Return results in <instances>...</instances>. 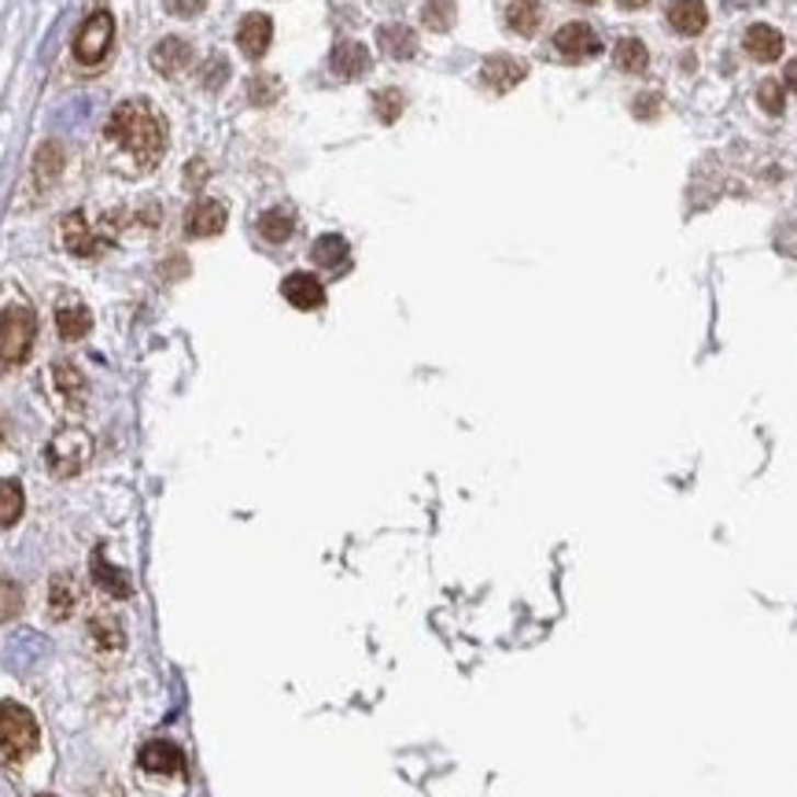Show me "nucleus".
I'll list each match as a JSON object with an SVG mask.
<instances>
[{"instance_id":"nucleus-1","label":"nucleus","mask_w":797,"mask_h":797,"mask_svg":"<svg viewBox=\"0 0 797 797\" xmlns=\"http://www.w3.org/2000/svg\"><path fill=\"white\" fill-rule=\"evenodd\" d=\"M167 129L148 100H123L104 126V156L126 178L148 174L163 159Z\"/></svg>"},{"instance_id":"nucleus-2","label":"nucleus","mask_w":797,"mask_h":797,"mask_svg":"<svg viewBox=\"0 0 797 797\" xmlns=\"http://www.w3.org/2000/svg\"><path fill=\"white\" fill-rule=\"evenodd\" d=\"M37 742H42V731H37L30 709L15 702H0V753H4V761H26L37 750Z\"/></svg>"},{"instance_id":"nucleus-3","label":"nucleus","mask_w":797,"mask_h":797,"mask_svg":"<svg viewBox=\"0 0 797 797\" xmlns=\"http://www.w3.org/2000/svg\"><path fill=\"white\" fill-rule=\"evenodd\" d=\"M34 337H37L34 310L23 307V303H12V307L0 310V362L4 366L26 362L30 348H34Z\"/></svg>"},{"instance_id":"nucleus-4","label":"nucleus","mask_w":797,"mask_h":797,"mask_svg":"<svg viewBox=\"0 0 797 797\" xmlns=\"http://www.w3.org/2000/svg\"><path fill=\"white\" fill-rule=\"evenodd\" d=\"M89 458H93V436H89L86 429H64L56 432L53 440H48L45 447V462L48 469H53V477H75V472H82L89 466Z\"/></svg>"},{"instance_id":"nucleus-5","label":"nucleus","mask_w":797,"mask_h":797,"mask_svg":"<svg viewBox=\"0 0 797 797\" xmlns=\"http://www.w3.org/2000/svg\"><path fill=\"white\" fill-rule=\"evenodd\" d=\"M111 42H115V19H111L107 12H93L75 37V59L82 67L104 64L107 53H111Z\"/></svg>"},{"instance_id":"nucleus-6","label":"nucleus","mask_w":797,"mask_h":797,"mask_svg":"<svg viewBox=\"0 0 797 797\" xmlns=\"http://www.w3.org/2000/svg\"><path fill=\"white\" fill-rule=\"evenodd\" d=\"M554 53H558L565 64H583V59H594L602 53V42L588 23H565L558 34H554Z\"/></svg>"},{"instance_id":"nucleus-7","label":"nucleus","mask_w":797,"mask_h":797,"mask_svg":"<svg viewBox=\"0 0 797 797\" xmlns=\"http://www.w3.org/2000/svg\"><path fill=\"white\" fill-rule=\"evenodd\" d=\"M524 75H528V67L513 56H488L480 67V82L496 89V93H510L513 86L524 82Z\"/></svg>"},{"instance_id":"nucleus-8","label":"nucleus","mask_w":797,"mask_h":797,"mask_svg":"<svg viewBox=\"0 0 797 797\" xmlns=\"http://www.w3.org/2000/svg\"><path fill=\"white\" fill-rule=\"evenodd\" d=\"M189 64H193V45H189L185 37H163V42L151 48V67H156L163 78L181 75Z\"/></svg>"},{"instance_id":"nucleus-9","label":"nucleus","mask_w":797,"mask_h":797,"mask_svg":"<svg viewBox=\"0 0 797 797\" xmlns=\"http://www.w3.org/2000/svg\"><path fill=\"white\" fill-rule=\"evenodd\" d=\"M281 296H285L296 310H318L326 303V288L315 274H288L285 285H281Z\"/></svg>"},{"instance_id":"nucleus-10","label":"nucleus","mask_w":797,"mask_h":797,"mask_svg":"<svg viewBox=\"0 0 797 797\" xmlns=\"http://www.w3.org/2000/svg\"><path fill=\"white\" fill-rule=\"evenodd\" d=\"M189 237H218L226 229V207L218 200H196L185 218Z\"/></svg>"},{"instance_id":"nucleus-11","label":"nucleus","mask_w":797,"mask_h":797,"mask_svg":"<svg viewBox=\"0 0 797 797\" xmlns=\"http://www.w3.org/2000/svg\"><path fill=\"white\" fill-rule=\"evenodd\" d=\"M140 764H145V772H151V775H181L185 772V756H181V750L174 742H163V739L148 742L145 750H140Z\"/></svg>"},{"instance_id":"nucleus-12","label":"nucleus","mask_w":797,"mask_h":797,"mask_svg":"<svg viewBox=\"0 0 797 797\" xmlns=\"http://www.w3.org/2000/svg\"><path fill=\"white\" fill-rule=\"evenodd\" d=\"M270 42H274V23H270V15H248L237 30V45L248 59H259L270 48Z\"/></svg>"},{"instance_id":"nucleus-13","label":"nucleus","mask_w":797,"mask_h":797,"mask_svg":"<svg viewBox=\"0 0 797 797\" xmlns=\"http://www.w3.org/2000/svg\"><path fill=\"white\" fill-rule=\"evenodd\" d=\"M705 23H709V12H705V0H672L669 4V26L683 37H698Z\"/></svg>"},{"instance_id":"nucleus-14","label":"nucleus","mask_w":797,"mask_h":797,"mask_svg":"<svg viewBox=\"0 0 797 797\" xmlns=\"http://www.w3.org/2000/svg\"><path fill=\"white\" fill-rule=\"evenodd\" d=\"M64 244H67V251L70 255H78V259H93L100 248V237L93 234V229H89V221H86V215H67L64 218Z\"/></svg>"},{"instance_id":"nucleus-15","label":"nucleus","mask_w":797,"mask_h":797,"mask_svg":"<svg viewBox=\"0 0 797 797\" xmlns=\"http://www.w3.org/2000/svg\"><path fill=\"white\" fill-rule=\"evenodd\" d=\"M329 67H332V75L337 78H362L369 70V53H366V45H358V42H340L337 48H332V56H329Z\"/></svg>"},{"instance_id":"nucleus-16","label":"nucleus","mask_w":797,"mask_h":797,"mask_svg":"<svg viewBox=\"0 0 797 797\" xmlns=\"http://www.w3.org/2000/svg\"><path fill=\"white\" fill-rule=\"evenodd\" d=\"M745 53H750L756 64H772V59L783 56V34L768 23H753L745 30Z\"/></svg>"},{"instance_id":"nucleus-17","label":"nucleus","mask_w":797,"mask_h":797,"mask_svg":"<svg viewBox=\"0 0 797 797\" xmlns=\"http://www.w3.org/2000/svg\"><path fill=\"white\" fill-rule=\"evenodd\" d=\"M93 580H96L100 591L111 594V599H129V594H134V583H129V577L118 569V565H111L104 558V550L93 554Z\"/></svg>"},{"instance_id":"nucleus-18","label":"nucleus","mask_w":797,"mask_h":797,"mask_svg":"<svg viewBox=\"0 0 797 797\" xmlns=\"http://www.w3.org/2000/svg\"><path fill=\"white\" fill-rule=\"evenodd\" d=\"M377 45L385 48L391 59H413L418 56V34L407 23H388L377 30Z\"/></svg>"},{"instance_id":"nucleus-19","label":"nucleus","mask_w":797,"mask_h":797,"mask_svg":"<svg viewBox=\"0 0 797 797\" xmlns=\"http://www.w3.org/2000/svg\"><path fill=\"white\" fill-rule=\"evenodd\" d=\"M259 237L270 240V244H285V240L296 234V215L288 207H270L266 215H259Z\"/></svg>"},{"instance_id":"nucleus-20","label":"nucleus","mask_w":797,"mask_h":797,"mask_svg":"<svg viewBox=\"0 0 797 797\" xmlns=\"http://www.w3.org/2000/svg\"><path fill=\"white\" fill-rule=\"evenodd\" d=\"M53 385H56L59 396L70 402V407H82V399H86V377L78 373L75 362H67V358L56 362V366H53Z\"/></svg>"},{"instance_id":"nucleus-21","label":"nucleus","mask_w":797,"mask_h":797,"mask_svg":"<svg viewBox=\"0 0 797 797\" xmlns=\"http://www.w3.org/2000/svg\"><path fill=\"white\" fill-rule=\"evenodd\" d=\"M56 329L64 340H82L89 329H93V315L82 307V303H64L56 310Z\"/></svg>"},{"instance_id":"nucleus-22","label":"nucleus","mask_w":797,"mask_h":797,"mask_svg":"<svg viewBox=\"0 0 797 797\" xmlns=\"http://www.w3.org/2000/svg\"><path fill=\"white\" fill-rule=\"evenodd\" d=\"M348 240L337 237V234H326L315 240V248H310V259L318 262L321 270H344L348 266Z\"/></svg>"},{"instance_id":"nucleus-23","label":"nucleus","mask_w":797,"mask_h":797,"mask_svg":"<svg viewBox=\"0 0 797 797\" xmlns=\"http://www.w3.org/2000/svg\"><path fill=\"white\" fill-rule=\"evenodd\" d=\"M506 23H510L513 34L532 37L543 23V4L539 0H513V4L506 8Z\"/></svg>"},{"instance_id":"nucleus-24","label":"nucleus","mask_w":797,"mask_h":797,"mask_svg":"<svg viewBox=\"0 0 797 797\" xmlns=\"http://www.w3.org/2000/svg\"><path fill=\"white\" fill-rule=\"evenodd\" d=\"M613 64H617L624 75H642L650 67V53L639 37H620L617 48H613Z\"/></svg>"},{"instance_id":"nucleus-25","label":"nucleus","mask_w":797,"mask_h":797,"mask_svg":"<svg viewBox=\"0 0 797 797\" xmlns=\"http://www.w3.org/2000/svg\"><path fill=\"white\" fill-rule=\"evenodd\" d=\"M78 605V591H75V580L70 577H56L53 588H48V610H53L56 620H67L70 613H75Z\"/></svg>"},{"instance_id":"nucleus-26","label":"nucleus","mask_w":797,"mask_h":797,"mask_svg":"<svg viewBox=\"0 0 797 797\" xmlns=\"http://www.w3.org/2000/svg\"><path fill=\"white\" fill-rule=\"evenodd\" d=\"M59 170H64V148L59 145H42V151H37V163H34V178H37V185L48 189L53 181L59 178Z\"/></svg>"},{"instance_id":"nucleus-27","label":"nucleus","mask_w":797,"mask_h":797,"mask_svg":"<svg viewBox=\"0 0 797 797\" xmlns=\"http://www.w3.org/2000/svg\"><path fill=\"white\" fill-rule=\"evenodd\" d=\"M23 517V488L15 480H0V528H12Z\"/></svg>"},{"instance_id":"nucleus-28","label":"nucleus","mask_w":797,"mask_h":797,"mask_svg":"<svg viewBox=\"0 0 797 797\" xmlns=\"http://www.w3.org/2000/svg\"><path fill=\"white\" fill-rule=\"evenodd\" d=\"M89 635H93V642H96V647L100 650H104V653H118V650H123V628H118V620L115 617H96L93 624H89Z\"/></svg>"},{"instance_id":"nucleus-29","label":"nucleus","mask_w":797,"mask_h":797,"mask_svg":"<svg viewBox=\"0 0 797 797\" xmlns=\"http://www.w3.org/2000/svg\"><path fill=\"white\" fill-rule=\"evenodd\" d=\"M454 19H458V8H454V0H429V4L421 8V23H425L429 30H436V34L451 30Z\"/></svg>"},{"instance_id":"nucleus-30","label":"nucleus","mask_w":797,"mask_h":797,"mask_svg":"<svg viewBox=\"0 0 797 797\" xmlns=\"http://www.w3.org/2000/svg\"><path fill=\"white\" fill-rule=\"evenodd\" d=\"M402 107H407V100H402L399 89H385V93L373 96V111H377L380 123H396Z\"/></svg>"},{"instance_id":"nucleus-31","label":"nucleus","mask_w":797,"mask_h":797,"mask_svg":"<svg viewBox=\"0 0 797 797\" xmlns=\"http://www.w3.org/2000/svg\"><path fill=\"white\" fill-rule=\"evenodd\" d=\"M200 82H204V89H221V82H229V59L226 56H210L204 67H200Z\"/></svg>"},{"instance_id":"nucleus-32","label":"nucleus","mask_w":797,"mask_h":797,"mask_svg":"<svg viewBox=\"0 0 797 797\" xmlns=\"http://www.w3.org/2000/svg\"><path fill=\"white\" fill-rule=\"evenodd\" d=\"M281 96V82L277 78H270V75H262V78H251V104H274V100Z\"/></svg>"},{"instance_id":"nucleus-33","label":"nucleus","mask_w":797,"mask_h":797,"mask_svg":"<svg viewBox=\"0 0 797 797\" xmlns=\"http://www.w3.org/2000/svg\"><path fill=\"white\" fill-rule=\"evenodd\" d=\"M756 100H761V107L768 111V115H783L786 93H783L779 82H761V89H756Z\"/></svg>"},{"instance_id":"nucleus-34","label":"nucleus","mask_w":797,"mask_h":797,"mask_svg":"<svg viewBox=\"0 0 797 797\" xmlns=\"http://www.w3.org/2000/svg\"><path fill=\"white\" fill-rule=\"evenodd\" d=\"M19 605H23V594H19L15 583L0 580V620H12L19 613Z\"/></svg>"},{"instance_id":"nucleus-35","label":"nucleus","mask_w":797,"mask_h":797,"mask_svg":"<svg viewBox=\"0 0 797 797\" xmlns=\"http://www.w3.org/2000/svg\"><path fill=\"white\" fill-rule=\"evenodd\" d=\"M163 4H167V12H170V15L189 19V15L204 12V4H207V0H163Z\"/></svg>"},{"instance_id":"nucleus-36","label":"nucleus","mask_w":797,"mask_h":797,"mask_svg":"<svg viewBox=\"0 0 797 797\" xmlns=\"http://www.w3.org/2000/svg\"><path fill=\"white\" fill-rule=\"evenodd\" d=\"M635 115H639V118H653V115H658V96H639V100H635Z\"/></svg>"},{"instance_id":"nucleus-37","label":"nucleus","mask_w":797,"mask_h":797,"mask_svg":"<svg viewBox=\"0 0 797 797\" xmlns=\"http://www.w3.org/2000/svg\"><path fill=\"white\" fill-rule=\"evenodd\" d=\"M786 86L797 89V59H794V64H786Z\"/></svg>"},{"instance_id":"nucleus-38","label":"nucleus","mask_w":797,"mask_h":797,"mask_svg":"<svg viewBox=\"0 0 797 797\" xmlns=\"http://www.w3.org/2000/svg\"><path fill=\"white\" fill-rule=\"evenodd\" d=\"M620 8H628V12H635V8H647L650 0H617Z\"/></svg>"},{"instance_id":"nucleus-39","label":"nucleus","mask_w":797,"mask_h":797,"mask_svg":"<svg viewBox=\"0 0 797 797\" xmlns=\"http://www.w3.org/2000/svg\"><path fill=\"white\" fill-rule=\"evenodd\" d=\"M577 4H599V0H577Z\"/></svg>"},{"instance_id":"nucleus-40","label":"nucleus","mask_w":797,"mask_h":797,"mask_svg":"<svg viewBox=\"0 0 797 797\" xmlns=\"http://www.w3.org/2000/svg\"><path fill=\"white\" fill-rule=\"evenodd\" d=\"M42 797H53V794H42Z\"/></svg>"}]
</instances>
